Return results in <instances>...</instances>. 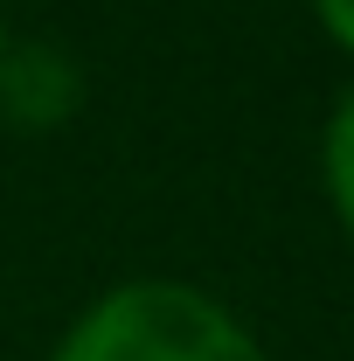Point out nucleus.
Masks as SVG:
<instances>
[{
    "label": "nucleus",
    "instance_id": "1",
    "mask_svg": "<svg viewBox=\"0 0 354 361\" xmlns=\"http://www.w3.org/2000/svg\"><path fill=\"white\" fill-rule=\"evenodd\" d=\"M49 361H271V348L209 285L139 271L90 292Z\"/></svg>",
    "mask_w": 354,
    "mask_h": 361
},
{
    "label": "nucleus",
    "instance_id": "2",
    "mask_svg": "<svg viewBox=\"0 0 354 361\" xmlns=\"http://www.w3.org/2000/svg\"><path fill=\"white\" fill-rule=\"evenodd\" d=\"M77 63L63 49H7V70H0V111L28 133H56L70 111H77Z\"/></svg>",
    "mask_w": 354,
    "mask_h": 361
},
{
    "label": "nucleus",
    "instance_id": "3",
    "mask_svg": "<svg viewBox=\"0 0 354 361\" xmlns=\"http://www.w3.org/2000/svg\"><path fill=\"white\" fill-rule=\"evenodd\" d=\"M319 195H326V216L341 223V236L354 243V84L334 97V111L319 126Z\"/></svg>",
    "mask_w": 354,
    "mask_h": 361
},
{
    "label": "nucleus",
    "instance_id": "4",
    "mask_svg": "<svg viewBox=\"0 0 354 361\" xmlns=\"http://www.w3.org/2000/svg\"><path fill=\"white\" fill-rule=\"evenodd\" d=\"M312 21H319V35L354 63V0H312Z\"/></svg>",
    "mask_w": 354,
    "mask_h": 361
},
{
    "label": "nucleus",
    "instance_id": "5",
    "mask_svg": "<svg viewBox=\"0 0 354 361\" xmlns=\"http://www.w3.org/2000/svg\"><path fill=\"white\" fill-rule=\"evenodd\" d=\"M7 49H14V35H7V14H0V70H7Z\"/></svg>",
    "mask_w": 354,
    "mask_h": 361
}]
</instances>
